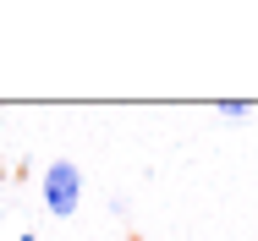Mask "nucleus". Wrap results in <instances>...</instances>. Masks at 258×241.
Returning a JSON list of instances; mask_svg holds the SVG:
<instances>
[{
	"mask_svg": "<svg viewBox=\"0 0 258 241\" xmlns=\"http://www.w3.org/2000/svg\"><path fill=\"white\" fill-rule=\"evenodd\" d=\"M77 203H83V170L72 159H55L50 170H44V208H50L55 219H72Z\"/></svg>",
	"mask_w": 258,
	"mask_h": 241,
	"instance_id": "nucleus-1",
	"label": "nucleus"
},
{
	"mask_svg": "<svg viewBox=\"0 0 258 241\" xmlns=\"http://www.w3.org/2000/svg\"><path fill=\"white\" fill-rule=\"evenodd\" d=\"M220 115H225V121H247V115H253V104H247V99H225V104H220Z\"/></svg>",
	"mask_w": 258,
	"mask_h": 241,
	"instance_id": "nucleus-2",
	"label": "nucleus"
},
{
	"mask_svg": "<svg viewBox=\"0 0 258 241\" xmlns=\"http://www.w3.org/2000/svg\"><path fill=\"white\" fill-rule=\"evenodd\" d=\"M17 241H39V236H17Z\"/></svg>",
	"mask_w": 258,
	"mask_h": 241,
	"instance_id": "nucleus-3",
	"label": "nucleus"
}]
</instances>
